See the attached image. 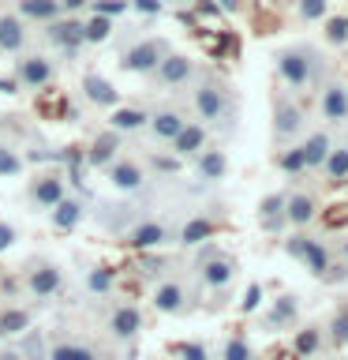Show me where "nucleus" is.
Segmentation results:
<instances>
[{
  "label": "nucleus",
  "instance_id": "nucleus-1",
  "mask_svg": "<svg viewBox=\"0 0 348 360\" xmlns=\"http://www.w3.org/2000/svg\"><path fill=\"white\" fill-rule=\"evenodd\" d=\"M277 75L285 79L292 90H303L319 79V53L311 45H288L277 53Z\"/></svg>",
  "mask_w": 348,
  "mask_h": 360
},
{
  "label": "nucleus",
  "instance_id": "nucleus-2",
  "mask_svg": "<svg viewBox=\"0 0 348 360\" xmlns=\"http://www.w3.org/2000/svg\"><path fill=\"white\" fill-rule=\"evenodd\" d=\"M195 109L206 124H218V120H229L232 117V94L229 86L218 83V79H202L195 86Z\"/></svg>",
  "mask_w": 348,
  "mask_h": 360
},
{
  "label": "nucleus",
  "instance_id": "nucleus-3",
  "mask_svg": "<svg viewBox=\"0 0 348 360\" xmlns=\"http://www.w3.org/2000/svg\"><path fill=\"white\" fill-rule=\"evenodd\" d=\"M195 270H199L202 285H206V289H218V292H225V289L232 285V278H236V263H232V255L218 252V248H206V252L199 255Z\"/></svg>",
  "mask_w": 348,
  "mask_h": 360
},
{
  "label": "nucleus",
  "instance_id": "nucleus-4",
  "mask_svg": "<svg viewBox=\"0 0 348 360\" xmlns=\"http://www.w3.org/2000/svg\"><path fill=\"white\" fill-rule=\"evenodd\" d=\"M285 252H288L292 259H300V263L307 266L314 278H322V281H326V274H330V266H333V259H330V252H326V244H322V240H311V236H288V240H285Z\"/></svg>",
  "mask_w": 348,
  "mask_h": 360
},
{
  "label": "nucleus",
  "instance_id": "nucleus-5",
  "mask_svg": "<svg viewBox=\"0 0 348 360\" xmlns=\"http://www.w3.org/2000/svg\"><path fill=\"white\" fill-rule=\"evenodd\" d=\"M165 53H168L165 38H142V41H135L131 49L120 56V68H123V72H131V75H146V72H154V68L161 64Z\"/></svg>",
  "mask_w": 348,
  "mask_h": 360
},
{
  "label": "nucleus",
  "instance_id": "nucleus-6",
  "mask_svg": "<svg viewBox=\"0 0 348 360\" xmlns=\"http://www.w3.org/2000/svg\"><path fill=\"white\" fill-rule=\"evenodd\" d=\"M60 285H64V274H60L56 263H30L27 266V292L30 297H38V300L56 297Z\"/></svg>",
  "mask_w": 348,
  "mask_h": 360
},
{
  "label": "nucleus",
  "instance_id": "nucleus-7",
  "mask_svg": "<svg viewBox=\"0 0 348 360\" xmlns=\"http://www.w3.org/2000/svg\"><path fill=\"white\" fill-rule=\"evenodd\" d=\"M154 75H157V86H165V90L187 86L191 79H195V64H191L187 56H180V53H165L161 64L154 68Z\"/></svg>",
  "mask_w": 348,
  "mask_h": 360
},
{
  "label": "nucleus",
  "instance_id": "nucleus-8",
  "mask_svg": "<svg viewBox=\"0 0 348 360\" xmlns=\"http://www.w3.org/2000/svg\"><path fill=\"white\" fill-rule=\"evenodd\" d=\"M303 109L296 105L292 98H277L274 101V135L277 139H292V135L303 131Z\"/></svg>",
  "mask_w": 348,
  "mask_h": 360
},
{
  "label": "nucleus",
  "instance_id": "nucleus-9",
  "mask_svg": "<svg viewBox=\"0 0 348 360\" xmlns=\"http://www.w3.org/2000/svg\"><path fill=\"white\" fill-rule=\"evenodd\" d=\"M15 83L19 86H27V90H41V86H49L53 83V64L45 60V56H22L19 68H15Z\"/></svg>",
  "mask_w": 348,
  "mask_h": 360
},
{
  "label": "nucleus",
  "instance_id": "nucleus-10",
  "mask_svg": "<svg viewBox=\"0 0 348 360\" xmlns=\"http://www.w3.org/2000/svg\"><path fill=\"white\" fill-rule=\"evenodd\" d=\"M45 38H49L53 45H60L67 56H75L79 45H83V22L79 19H53L49 30H45Z\"/></svg>",
  "mask_w": 348,
  "mask_h": 360
},
{
  "label": "nucleus",
  "instance_id": "nucleus-11",
  "mask_svg": "<svg viewBox=\"0 0 348 360\" xmlns=\"http://www.w3.org/2000/svg\"><path fill=\"white\" fill-rule=\"evenodd\" d=\"M139 330H142V315L135 304H120V308L109 315V334L116 338V342H131Z\"/></svg>",
  "mask_w": 348,
  "mask_h": 360
},
{
  "label": "nucleus",
  "instance_id": "nucleus-12",
  "mask_svg": "<svg viewBox=\"0 0 348 360\" xmlns=\"http://www.w3.org/2000/svg\"><path fill=\"white\" fill-rule=\"evenodd\" d=\"M322 120H330V124L348 120V86L344 83H326V90H322Z\"/></svg>",
  "mask_w": 348,
  "mask_h": 360
},
{
  "label": "nucleus",
  "instance_id": "nucleus-13",
  "mask_svg": "<svg viewBox=\"0 0 348 360\" xmlns=\"http://www.w3.org/2000/svg\"><path fill=\"white\" fill-rule=\"evenodd\" d=\"M154 308L161 311V315L187 311V289L180 285V281H161V285L154 289Z\"/></svg>",
  "mask_w": 348,
  "mask_h": 360
},
{
  "label": "nucleus",
  "instance_id": "nucleus-14",
  "mask_svg": "<svg viewBox=\"0 0 348 360\" xmlns=\"http://www.w3.org/2000/svg\"><path fill=\"white\" fill-rule=\"evenodd\" d=\"M142 165L139 162H128V158H120V162L109 165V184L116 191H139L142 188Z\"/></svg>",
  "mask_w": 348,
  "mask_h": 360
},
{
  "label": "nucleus",
  "instance_id": "nucleus-15",
  "mask_svg": "<svg viewBox=\"0 0 348 360\" xmlns=\"http://www.w3.org/2000/svg\"><path fill=\"white\" fill-rule=\"evenodd\" d=\"M296 319H300V300L296 297H277L274 308L262 315V326L266 330H285V326H292Z\"/></svg>",
  "mask_w": 348,
  "mask_h": 360
},
{
  "label": "nucleus",
  "instance_id": "nucleus-16",
  "mask_svg": "<svg viewBox=\"0 0 348 360\" xmlns=\"http://www.w3.org/2000/svg\"><path fill=\"white\" fill-rule=\"evenodd\" d=\"M27 195L38 202V207H56V202L64 199V180L56 176V173H45V176H38V180L30 184Z\"/></svg>",
  "mask_w": 348,
  "mask_h": 360
},
{
  "label": "nucleus",
  "instance_id": "nucleus-17",
  "mask_svg": "<svg viewBox=\"0 0 348 360\" xmlns=\"http://www.w3.org/2000/svg\"><path fill=\"white\" fill-rule=\"evenodd\" d=\"M184 124H187V117H184L180 109H157L154 117L146 120V128H150L157 139H168V143H173V139H176V131L184 128Z\"/></svg>",
  "mask_w": 348,
  "mask_h": 360
},
{
  "label": "nucleus",
  "instance_id": "nucleus-18",
  "mask_svg": "<svg viewBox=\"0 0 348 360\" xmlns=\"http://www.w3.org/2000/svg\"><path fill=\"white\" fill-rule=\"evenodd\" d=\"M202 146H206V128H202V124H191V120L176 131V139H173V150L180 158H195Z\"/></svg>",
  "mask_w": 348,
  "mask_h": 360
},
{
  "label": "nucleus",
  "instance_id": "nucleus-19",
  "mask_svg": "<svg viewBox=\"0 0 348 360\" xmlns=\"http://www.w3.org/2000/svg\"><path fill=\"white\" fill-rule=\"evenodd\" d=\"M165 240H168V229L161 221H142V225H135V229L128 233L131 248H161Z\"/></svg>",
  "mask_w": 348,
  "mask_h": 360
},
{
  "label": "nucleus",
  "instance_id": "nucleus-20",
  "mask_svg": "<svg viewBox=\"0 0 348 360\" xmlns=\"http://www.w3.org/2000/svg\"><path fill=\"white\" fill-rule=\"evenodd\" d=\"M27 45V27L19 15H0V49L4 53H19Z\"/></svg>",
  "mask_w": 348,
  "mask_h": 360
},
{
  "label": "nucleus",
  "instance_id": "nucleus-21",
  "mask_svg": "<svg viewBox=\"0 0 348 360\" xmlns=\"http://www.w3.org/2000/svg\"><path fill=\"white\" fill-rule=\"evenodd\" d=\"M83 90H86V98L94 101V105H116V101H120V94H116V86H112L109 79H101V75H94V72H90V75L83 79Z\"/></svg>",
  "mask_w": 348,
  "mask_h": 360
},
{
  "label": "nucleus",
  "instance_id": "nucleus-22",
  "mask_svg": "<svg viewBox=\"0 0 348 360\" xmlns=\"http://www.w3.org/2000/svg\"><path fill=\"white\" fill-rule=\"evenodd\" d=\"M22 330H30V311L27 308H4L0 311V342H8V338H15Z\"/></svg>",
  "mask_w": 348,
  "mask_h": 360
},
{
  "label": "nucleus",
  "instance_id": "nucleus-23",
  "mask_svg": "<svg viewBox=\"0 0 348 360\" xmlns=\"http://www.w3.org/2000/svg\"><path fill=\"white\" fill-rule=\"evenodd\" d=\"M300 150H303V165H307V169H322L326 154L333 150V143H330V135H326V131H314L311 139L300 146Z\"/></svg>",
  "mask_w": 348,
  "mask_h": 360
},
{
  "label": "nucleus",
  "instance_id": "nucleus-24",
  "mask_svg": "<svg viewBox=\"0 0 348 360\" xmlns=\"http://www.w3.org/2000/svg\"><path fill=\"white\" fill-rule=\"evenodd\" d=\"M19 11L27 19L34 22H53V19H60V0H19Z\"/></svg>",
  "mask_w": 348,
  "mask_h": 360
},
{
  "label": "nucleus",
  "instance_id": "nucleus-25",
  "mask_svg": "<svg viewBox=\"0 0 348 360\" xmlns=\"http://www.w3.org/2000/svg\"><path fill=\"white\" fill-rule=\"evenodd\" d=\"M225 169H229V158H225V150H199V176L206 180V184L221 180Z\"/></svg>",
  "mask_w": 348,
  "mask_h": 360
},
{
  "label": "nucleus",
  "instance_id": "nucleus-26",
  "mask_svg": "<svg viewBox=\"0 0 348 360\" xmlns=\"http://www.w3.org/2000/svg\"><path fill=\"white\" fill-rule=\"evenodd\" d=\"M258 225L266 233H277L285 225V195H266L262 199V214H258Z\"/></svg>",
  "mask_w": 348,
  "mask_h": 360
},
{
  "label": "nucleus",
  "instance_id": "nucleus-27",
  "mask_svg": "<svg viewBox=\"0 0 348 360\" xmlns=\"http://www.w3.org/2000/svg\"><path fill=\"white\" fill-rule=\"evenodd\" d=\"M311 218H314V199L311 195H303V191H300V195L285 199V221L288 225H307Z\"/></svg>",
  "mask_w": 348,
  "mask_h": 360
},
{
  "label": "nucleus",
  "instance_id": "nucleus-28",
  "mask_svg": "<svg viewBox=\"0 0 348 360\" xmlns=\"http://www.w3.org/2000/svg\"><path fill=\"white\" fill-rule=\"evenodd\" d=\"M116 143H120V135H116V131H105L101 139H94V146H90V154H86V162H90V165H112V162H116Z\"/></svg>",
  "mask_w": 348,
  "mask_h": 360
},
{
  "label": "nucleus",
  "instance_id": "nucleus-29",
  "mask_svg": "<svg viewBox=\"0 0 348 360\" xmlns=\"http://www.w3.org/2000/svg\"><path fill=\"white\" fill-rule=\"evenodd\" d=\"M146 120H150V117H146L142 109H135V105L116 109V112L109 117V124H112V131H116V135H123V131H128V135L139 131V128H146Z\"/></svg>",
  "mask_w": 348,
  "mask_h": 360
},
{
  "label": "nucleus",
  "instance_id": "nucleus-30",
  "mask_svg": "<svg viewBox=\"0 0 348 360\" xmlns=\"http://www.w3.org/2000/svg\"><path fill=\"white\" fill-rule=\"evenodd\" d=\"M79 221H83V202L64 195V199L53 207V225H56V229H75Z\"/></svg>",
  "mask_w": 348,
  "mask_h": 360
},
{
  "label": "nucleus",
  "instance_id": "nucleus-31",
  "mask_svg": "<svg viewBox=\"0 0 348 360\" xmlns=\"http://www.w3.org/2000/svg\"><path fill=\"white\" fill-rule=\"evenodd\" d=\"M49 360H98V353L83 342H56L49 349Z\"/></svg>",
  "mask_w": 348,
  "mask_h": 360
},
{
  "label": "nucleus",
  "instance_id": "nucleus-32",
  "mask_svg": "<svg viewBox=\"0 0 348 360\" xmlns=\"http://www.w3.org/2000/svg\"><path fill=\"white\" fill-rule=\"evenodd\" d=\"M213 236V221L210 218H191L184 229H180V244H202Z\"/></svg>",
  "mask_w": 348,
  "mask_h": 360
},
{
  "label": "nucleus",
  "instance_id": "nucleus-33",
  "mask_svg": "<svg viewBox=\"0 0 348 360\" xmlns=\"http://www.w3.org/2000/svg\"><path fill=\"white\" fill-rule=\"evenodd\" d=\"M322 169H326V176H330V180H344L348 176V146H333V150L326 154Z\"/></svg>",
  "mask_w": 348,
  "mask_h": 360
},
{
  "label": "nucleus",
  "instance_id": "nucleus-34",
  "mask_svg": "<svg viewBox=\"0 0 348 360\" xmlns=\"http://www.w3.org/2000/svg\"><path fill=\"white\" fill-rule=\"evenodd\" d=\"M109 34H112V19H105V15H90L83 22V41H90V45L109 41Z\"/></svg>",
  "mask_w": 348,
  "mask_h": 360
},
{
  "label": "nucleus",
  "instance_id": "nucleus-35",
  "mask_svg": "<svg viewBox=\"0 0 348 360\" xmlns=\"http://www.w3.org/2000/svg\"><path fill=\"white\" fill-rule=\"evenodd\" d=\"M22 360H49V345H45V334L41 330H27V342L19 345Z\"/></svg>",
  "mask_w": 348,
  "mask_h": 360
},
{
  "label": "nucleus",
  "instance_id": "nucleus-36",
  "mask_svg": "<svg viewBox=\"0 0 348 360\" xmlns=\"http://www.w3.org/2000/svg\"><path fill=\"white\" fill-rule=\"evenodd\" d=\"M319 349H322V330L319 326H307V330L296 334V353L300 356H314Z\"/></svg>",
  "mask_w": 348,
  "mask_h": 360
},
{
  "label": "nucleus",
  "instance_id": "nucleus-37",
  "mask_svg": "<svg viewBox=\"0 0 348 360\" xmlns=\"http://www.w3.org/2000/svg\"><path fill=\"white\" fill-rule=\"evenodd\" d=\"M86 289L98 292V297H105V292L112 289V270H109V266H94V270L86 274Z\"/></svg>",
  "mask_w": 348,
  "mask_h": 360
},
{
  "label": "nucleus",
  "instance_id": "nucleus-38",
  "mask_svg": "<svg viewBox=\"0 0 348 360\" xmlns=\"http://www.w3.org/2000/svg\"><path fill=\"white\" fill-rule=\"evenodd\" d=\"M277 169H281V173H288V176L303 173L307 165H303V150H300V146H288V150L277 158Z\"/></svg>",
  "mask_w": 348,
  "mask_h": 360
},
{
  "label": "nucleus",
  "instance_id": "nucleus-39",
  "mask_svg": "<svg viewBox=\"0 0 348 360\" xmlns=\"http://www.w3.org/2000/svg\"><path fill=\"white\" fill-rule=\"evenodd\" d=\"M221 360H255V353H251V345H247L243 338H229L225 349H221Z\"/></svg>",
  "mask_w": 348,
  "mask_h": 360
},
{
  "label": "nucleus",
  "instance_id": "nucleus-40",
  "mask_svg": "<svg viewBox=\"0 0 348 360\" xmlns=\"http://www.w3.org/2000/svg\"><path fill=\"white\" fill-rule=\"evenodd\" d=\"M330 334H333V345H337V349L348 345V308H337L333 323H330Z\"/></svg>",
  "mask_w": 348,
  "mask_h": 360
},
{
  "label": "nucleus",
  "instance_id": "nucleus-41",
  "mask_svg": "<svg viewBox=\"0 0 348 360\" xmlns=\"http://www.w3.org/2000/svg\"><path fill=\"white\" fill-rule=\"evenodd\" d=\"M22 173V158L11 146H0V176H19Z\"/></svg>",
  "mask_w": 348,
  "mask_h": 360
},
{
  "label": "nucleus",
  "instance_id": "nucleus-42",
  "mask_svg": "<svg viewBox=\"0 0 348 360\" xmlns=\"http://www.w3.org/2000/svg\"><path fill=\"white\" fill-rule=\"evenodd\" d=\"M326 38H330L333 45H344L348 41V15H337L326 22Z\"/></svg>",
  "mask_w": 348,
  "mask_h": 360
},
{
  "label": "nucleus",
  "instance_id": "nucleus-43",
  "mask_svg": "<svg viewBox=\"0 0 348 360\" xmlns=\"http://www.w3.org/2000/svg\"><path fill=\"white\" fill-rule=\"evenodd\" d=\"M128 8H131V0H94V15H105V19L120 15Z\"/></svg>",
  "mask_w": 348,
  "mask_h": 360
},
{
  "label": "nucleus",
  "instance_id": "nucleus-44",
  "mask_svg": "<svg viewBox=\"0 0 348 360\" xmlns=\"http://www.w3.org/2000/svg\"><path fill=\"white\" fill-rule=\"evenodd\" d=\"M300 15L303 19H322L326 15V0H300Z\"/></svg>",
  "mask_w": 348,
  "mask_h": 360
},
{
  "label": "nucleus",
  "instance_id": "nucleus-45",
  "mask_svg": "<svg viewBox=\"0 0 348 360\" xmlns=\"http://www.w3.org/2000/svg\"><path fill=\"white\" fill-rule=\"evenodd\" d=\"M180 356H184V360H210L206 345H199V342H187V345H180Z\"/></svg>",
  "mask_w": 348,
  "mask_h": 360
},
{
  "label": "nucleus",
  "instance_id": "nucleus-46",
  "mask_svg": "<svg viewBox=\"0 0 348 360\" xmlns=\"http://www.w3.org/2000/svg\"><path fill=\"white\" fill-rule=\"evenodd\" d=\"M258 297H262V285H251V289L243 292L240 308H243V311H255V308H258Z\"/></svg>",
  "mask_w": 348,
  "mask_h": 360
},
{
  "label": "nucleus",
  "instance_id": "nucleus-47",
  "mask_svg": "<svg viewBox=\"0 0 348 360\" xmlns=\"http://www.w3.org/2000/svg\"><path fill=\"white\" fill-rule=\"evenodd\" d=\"M15 225H8V221H0V252H8L11 244H15Z\"/></svg>",
  "mask_w": 348,
  "mask_h": 360
},
{
  "label": "nucleus",
  "instance_id": "nucleus-48",
  "mask_svg": "<svg viewBox=\"0 0 348 360\" xmlns=\"http://www.w3.org/2000/svg\"><path fill=\"white\" fill-rule=\"evenodd\" d=\"M135 11H142V15H157L161 11V0H131Z\"/></svg>",
  "mask_w": 348,
  "mask_h": 360
},
{
  "label": "nucleus",
  "instance_id": "nucleus-49",
  "mask_svg": "<svg viewBox=\"0 0 348 360\" xmlns=\"http://www.w3.org/2000/svg\"><path fill=\"white\" fill-rule=\"evenodd\" d=\"M0 360H22V353H19V349H0Z\"/></svg>",
  "mask_w": 348,
  "mask_h": 360
},
{
  "label": "nucleus",
  "instance_id": "nucleus-50",
  "mask_svg": "<svg viewBox=\"0 0 348 360\" xmlns=\"http://www.w3.org/2000/svg\"><path fill=\"white\" fill-rule=\"evenodd\" d=\"M0 90H4V94H15L19 83H15V79H0Z\"/></svg>",
  "mask_w": 348,
  "mask_h": 360
},
{
  "label": "nucleus",
  "instance_id": "nucleus-51",
  "mask_svg": "<svg viewBox=\"0 0 348 360\" xmlns=\"http://www.w3.org/2000/svg\"><path fill=\"white\" fill-rule=\"evenodd\" d=\"M86 0H60V8H67V11H75V8H83Z\"/></svg>",
  "mask_w": 348,
  "mask_h": 360
},
{
  "label": "nucleus",
  "instance_id": "nucleus-52",
  "mask_svg": "<svg viewBox=\"0 0 348 360\" xmlns=\"http://www.w3.org/2000/svg\"><path fill=\"white\" fill-rule=\"evenodd\" d=\"M218 4H221L225 11H240V0H218Z\"/></svg>",
  "mask_w": 348,
  "mask_h": 360
},
{
  "label": "nucleus",
  "instance_id": "nucleus-53",
  "mask_svg": "<svg viewBox=\"0 0 348 360\" xmlns=\"http://www.w3.org/2000/svg\"><path fill=\"white\" fill-rule=\"evenodd\" d=\"M341 252H344V255H348V240H344V244H341Z\"/></svg>",
  "mask_w": 348,
  "mask_h": 360
},
{
  "label": "nucleus",
  "instance_id": "nucleus-54",
  "mask_svg": "<svg viewBox=\"0 0 348 360\" xmlns=\"http://www.w3.org/2000/svg\"><path fill=\"white\" fill-rule=\"evenodd\" d=\"M0 278H4V270H0Z\"/></svg>",
  "mask_w": 348,
  "mask_h": 360
}]
</instances>
